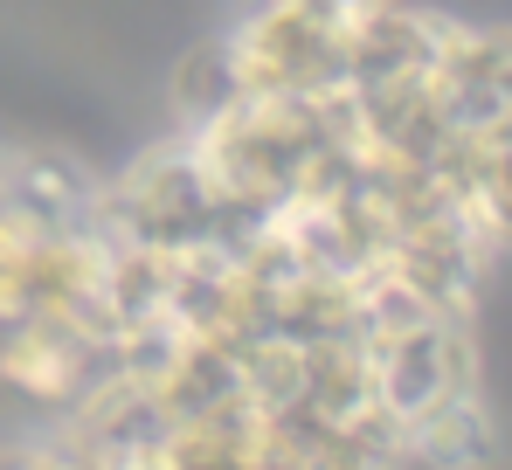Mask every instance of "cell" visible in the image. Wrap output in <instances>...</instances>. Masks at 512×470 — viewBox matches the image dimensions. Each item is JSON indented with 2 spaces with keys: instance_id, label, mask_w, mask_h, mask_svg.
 <instances>
[{
  "instance_id": "cell-7",
  "label": "cell",
  "mask_w": 512,
  "mask_h": 470,
  "mask_svg": "<svg viewBox=\"0 0 512 470\" xmlns=\"http://www.w3.org/2000/svg\"><path fill=\"white\" fill-rule=\"evenodd\" d=\"M284 7H305V14H319V21H340V28H353L367 7H381V0H284Z\"/></svg>"
},
{
  "instance_id": "cell-4",
  "label": "cell",
  "mask_w": 512,
  "mask_h": 470,
  "mask_svg": "<svg viewBox=\"0 0 512 470\" xmlns=\"http://www.w3.org/2000/svg\"><path fill=\"white\" fill-rule=\"evenodd\" d=\"M111 360L90 346L84 332L56 325V318H21V325H0V381L28 401H77V394L104 374Z\"/></svg>"
},
{
  "instance_id": "cell-1",
  "label": "cell",
  "mask_w": 512,
  "mask_h": 470,
  "mask_svg": "<svg viewBox=\"0 0 512 470\" xmlns=\"http://www.w3.org/2000/svg\"><path fill=\"white\" fill-rule=\"evenodd\" d=\"M97 229L146 256H201V249H256V222L208 180L187 139H167L139 153L104 194H97Z\"/></svg>"
},
{
  "instance_id": "cell-2",
  "label": "cell",
  "mask_w": 512,
  "mask_h": 470,
  "mask_svg": "<svg viewBox=\"0 0 512 470\" xmlns=\"http://www.w3.org/2000/svg\"><path fill=\"white\" fill-rule=\"evenodd\" d=\"M222 56H229L236 90H263V97H340L346 28L305 14V7L263 0L243 28L222 35Z\"/></svg>"
},
{
  "instance_id": "cell-6",
  "label": "cell",
  "mask_w": 512,
  "mask_h": 470,
  "mask_svg": "<svg viewBox=\"0 0 512 470\" xmlns=\"http://www.w3.org/2000/svg\"><path fill=\"white\" fill-rule=\"evenodd\" d=\"M0 470H90V457L70 436H49V443H14V450H0Z\"/></svg>"
},
{
  "instance_id": "cell-8",
  "label": "cell",
  "mask_w": 512,
  "mask_h": 470,
  "mask_svg": "<svg viewBox=\"0 0 512 470\" xmlns=\"http://www.w3.org/2000/svg\"><path fill=\"white\" fill-rule=\"evenodd\" d=\"M485 470H512V464H499V457H492V464H485Z\"/></svg>"
},
{
  "instance_id": "cell-3",
  "label": "cell",
  "mask_w": 512,
  "mask_h": 470,
  "mask_svg": "<svg viewBox=\"0 0 512 470\" xmlns=\"http://www.w3.org/2000/svg\"><path fill=\"white\" fill-rule=\"evenodd\" d=\"M436 111L450 118V132H485L512 118V28H464L450 21L443 56H436Z\"/></svg>"
},
{
  "instance_id": "cell-5",
  "label": "cell",
  "mask_w": 512,
  "mask_h": 470,
  "mask_svg": "<svg viewBox=\"0 0 512 470\" xmlns=\"http://www.w3.org/2000/svg\"><path fill=\"white\" fill-rule=\"evenodd\" d=\"M443 180L457 187L471 229L492 242V256L512 249V118L485 125V132H464L443 159Z\"/></svg>"
}]
</instances>
